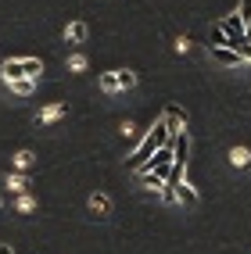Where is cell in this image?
Instances as JSON below:
<instances>
[{
	"instance_id": "277c9868",
	"label": "cell",
	"mask_w": 251,
	"mask_h": 254,
	"mask_svg": "<svg viewBox=\"0 0 251 254\" xmlns=\"http://www.w3.org/2000/svg\"><path fill=\"white\" fill-rule=\"evenodd\" d=\"M86 36H90L86 22H69V25H65V40H69V43H86Z\"/></svg>"
},
{
	"instance_id": "7c38bea8",
	"label": "cell",
	"mask_w": 251,
	"mask_h": 254,
	"mask_svg": "<svg viewBox=\"0 0 251 254\" xmlns=\"http://www.w3.org/2000/svg\"><path fill=\"white\" fill-rule=\"evenodd\" d=\"M115 82H119V90H133V86H137V72H129V68H115Z\"/></svg>"
},
{
	"instance_id": "ba28073f",
	"label": "cell",
	"mask_w": 251,
	"mask_h": 254,
	"mask_svg": "<svg viewBox=\"0 0 251 254\" xmlns=\"http://www.w3.org/2000/svg\"><path fill=\"white\" fill-rule=\"evenodd\" d=\"M230 165L233 168H251V150L248 147H230Z\"/></svg>"
},
{
	"instance_id": "9a60e30c",
	"label": "cell",
	"mask_w": 251,
	"mask_h": 254,
	"mask_svg": "<svg viewBox=\"0 0 251 254\" xmlns=\"http://www.w3.org/2000/svg\"><path fill=\"white\" fill-rule=\"evenodd\" d=\"M100 90H104V93H119V82H115V72H104V75H100Z\"/></svg>"
},
{
	"instance_id": "ac0fdd59",
	"label": "cell",
	"mask_w": 251,
	"mask_h": 254,
	"mask_svg": "<svg viewBox=\"0 0 251 254\" xmlns=\"http://www.w3.org/2000/svg\"><path fill=\"white\" fill-rule=\"evenodd\" d=\"M36 208V197H29V193H18V211H32Z\"/></svg>"
},
{
	"instance_id": "8992f818",
	"label": "cell",
	"mask_w": 251,
	"mask_h": 254,
	"mask_svg": "<svg viewBox=\"0 0 251 254\" xmlns=\"http://www.w3.org/2000/svg\"><path fill=\"white\" fill-rule=\"evenodd\" d=\"M90 211H93L97 218L111 215V197H108V193H90Z\"/></svg>"
},
{
	"instance_id": "30bf717a",
	"label": "cell",
	"mask_w": 251,
	"mask_h": 254,
	"mask_svg": "<svg viewBox=\"0 0 251 254\" xmlns=\"http://www.w3.org/2000/svg\"><path fill=\"white\" fill-rule=\"evenodd\" d=\"M7 86H11V93H18V97H32L36 79H14V82H7Z\"/></svg>"
},
{
	"instance_id": "8fae6325",
	"label": "cell",
	"mask_w": 251,
	"mask_h": 254,
	"mask_svg": "<svg viewBox=\"0 0 251 254\" xmlns=\"http://www.w3.org/2000/svg\"><path fill=\"white\" fill-rule=\"evenodd\" d=\"M32 161H36V154H32V150H18V154L11 158L14 172H25V168H32Z\"/></svg>"
},
{
	"instance_id": "5bb4252c",
	"label": "cell",
	"mask_w": 251,
	"mask_h": 254,
	"mask_svg": "<svg viewBox=\"0 0 251 254\" xmlns=\"http://www.w3.org/2000/svg\"><path fill=\"white\" fill-rule=\"evenodd\" d=\"M237 18H241V25L248 29V36H251V0H241V7H237Z\"/></svg>"
},
{
	"instance_id": "e0dca14e",
	"label": "cell",
	"mask_w": 251,
	"mask_h": 254,
	"mask_svg": "<svg viewBox=\"0 0 251 254\" xmlns=\"http://www.w3.org/2000/svg\"><path fill=\"white\" fill-rule=\"evenodd\" d=\"M69 72H86V54H72L69 58Z\"/></svg>"
},
{
	"instance_id": "6da1fadb",
	"label": "cell",
	"mask_w": 251,
	"mask_h": 254,
	"mask_svg": "<svg viewBox=\"0 0 251 254\" xmlns=\"http://www.w3.org/2000/svg\"><path fill=\"white\" fill-rule=\"evenodd\" d=\"M169 136H172V132H169V126H165V122H158V126L151 129V132H147V136H144L140 143H137V150H133L129 165H133V168H137V165H144V161H147L151 154H155L158 147H165V143H169Z\"/></svg>"
},
{
	"instance_id": "4fadbf2b",
	"label": "cell",
	"mask_w": 251,
	"mask_h": 254,
	"mask_svg": "<svg viewBox=\"0 0 251 254\" xmlns=\"http://www.w3.org/2000/svg\"><path fill=\"white\" fill-rule=\"evenodd\" d=\"M25 186H29V183H25L22 172H11V176H7V190H11V193H25Z\"/></svg>"
},
{
	"instance_id": "3957f363",
	"label": "cell",
	"mask_w": 251,
	"mask_h": 254,
	"mask_svg": "<svg viewBox=\"0 0 251 254\" xmlns=\"http://www.w3.org/2000/svg\"><path fill=\"white\" fill-rule=\"evenodd\" d=\"M172 197H176V204H187V208H194L197 200H201V197H197V190H194V186L187 183V176H183V179L172 186Z\"/></svg>"
},
{
	"instance_id": "44dd1931",
	"label": "cell",
	"mask_w": 251,
	"mask_h": 254,
	"mask_svg": "<svg viewBox=\"0 0 251 254\" xmlns=\"http://www.w3.org/2000/svg\"><path fill=\"white\" fill-rule=\"evenodd\" d=\"M0 254H14V251H11V244H0Z\"/></svg>"
},
{
	"instance_id": "5b68a950",
	"label": "cell",
	"mask_w": 251,
	"mask_h": 254,
	"mask_svg": "<svg viewBox=\"0 0 251 254\" xmlns=\"http://www.w3.org/2000/svg\"><path fill=\"white\" fill-rule=\"evenodd\" d=\"M162 122L169 126V132H179V129H187V115H183L179 108H165V115H162Z\"/></svg>"
},
{
	"instance_id": "9c48e42d",
	"label": "cell",
	"mask_w": 251,
	"mask_h": 254,
	"mask_svg": "<svg viewBox=\"0 0 251 254\" xmlns=\"http://www.w3.org/2000/svg\"><path fill=\"white\" fill-rule=\"evenodd\" d=\"M18 64H22V75H29V79H40V72H43L40 58H18Z\"/></svg>"
},
{
	"instance_id": "d6986e66",
	"label": "cell",
	"mask_w": 251,
	"mask_h": 254,
	"mask_svg": "<svg viewBox=\"0 0 251 254\" xmlns=\"http://www.w3.org/2000/svg\"><path fill=\"white\" fill-rule=\"evenodd\" d=\"M119 132H122L126 140H137V126H133V122H122V126H119Z\"/></svg>"
},
{
	"instance_id": "7a4b0ae2",
	"label": "cell",
	"mask_w": 251,
	"mask_h": 254,
	"mask_svg": "<svg viewBox=\"0 0 251 254\" xmlns=\"http://www.w3.org/2000/svg\"><path fill=\"white\" fill-rule=\"evenodd\" d=\"M208 58L215 61V64H223V68H244V58L237 54L233 47H208Z\"/></svg>"
},
{
	"instance_id": "2e32d148",
	"label": "cell",
	"mask_w": 251,
	"mask_h": 254,
	"mask_svg": "<svg viewBox=\"0 0 251 254\" xmlns=\"http://www.w3.org/2000/svg\"><path fill=\"white\" fill-rule=\"evenodd\" d=\"M233 50H237V54L244 58V64H251V36H244L237 47H233Z\"/></svg>"
},
{
	"instance_id": "52a82bcc",
	"label": "cell",
	"mask_w": 251,
	"mask_h": 254,
	"mask_svg": "<svg viewBox=\"0 0 251 254\" xmlns=\"http://www.w3.org/2000/svg\"><path fill=\"white\" fill-rule=\"evenodd\" d=\"M65 111H69L65 104H50V108H43V111L36 115V122H40V126H50V122H58V118H61Z\"/></svg>"
},
{
	"instance_id": "ffe728a7",
	"label": "cell",
	"mask_w": 251,
	"mask_h": 254,
	"mask_svg": "<svg viewBox=\"0 0 251 254\" xmlns=\"http://www.w3.org/2000/svg\"><path fill=\"white\" fill-rule=\"evenodd\" d=\"M172 47H176V54H187V50H190V40H187V36H179Z\"/></svg>"
}]
</instances>
